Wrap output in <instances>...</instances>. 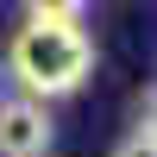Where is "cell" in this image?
<instances>
[{
	"mask_svg": "<svg viewBox=\"0 0 157 157\" xmlns=\"http://www.w3.org/2000/svg\"><path fill=\"white\" fill-rule=\"evenodd\" d=\"M25 6H32L38 19H82V6H88V0H25Z\"/></svg>",
	"mask_w": 157,
	"mask_h": 157,
	"instance_id": "obj_3",
	"label": "cell"
},
{
	"mask_svg": "<svg viewBox=\"0 0 157 157\" xmlns=\"http://www.w3.org/2000/svg\"><path fill=\"white\" fill-rule=\"evenodd\" d=\"M113 157H157V132H145V126H138V132L126 138V145L113 151Z\"/></svg>",
	"mask_w": 157,
	"mask_h": 157,
	"instance_id": "obj_4",
	"label": "cell"
},
{
	"mask_svg": "<svg viewBox=\"0 0 157 157\" xmlns=\"http://www.w3.org/2000/svg\"><path fill=\"white\" fill-rule=\"evenodd\" d=\"M6 69L32 101L75 94L94 69V38L82 32V19H38L32 13L6 44Z\"/></svg>",
	"mask_w": 157,
	"mask_h": 157,
	"instance_id": "obj_1",
	"label": "cell"
},
{
	"mask_svg": "<svg viewBox=\"0 0 157 157\" xmlns=\"http://www.w3.org/2000/svg\"><path fill=\"white\" fill-rule=\"evenodd\" d=\"M138 126H145V132H157V94L145 101V120H138Z\"/></svg>",
	"mask_w": 157,
	"mask_h": 157,
	"instance_id": "obj_5",
	"label": "cell"
},
{
	"mask_svg": "<svg viewBox=\"0 0 157 157\" xmlns=\"http://www.w3.org/2000/svg\"><path fill=\"white\" fill-rule=\"evenodd\" d=\"M50 107L32 94H13L0 101V157H44L50 151Z\"/></svg>",
	"mask_w": 157,
	"mask_h": 157,
	"instance_id": "obj_2",
	"label": "cell"
}]
</instances>
